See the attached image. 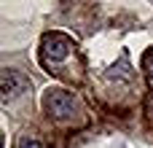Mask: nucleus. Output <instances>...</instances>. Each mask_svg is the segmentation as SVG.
Masks as SVG:
<instances>
[{
    "label": "nucleus",
    "instance_id": "nucleus-2",
    "mask_svg": "<svg viewBox=\"0 0 153 148\" xmlns=\"http://www.w3.org/2000/svg\"><path fill=\"white\" fill-rule=\"evenodd\" d=\"M43 108L54 119H67L75 111V97L70 92H65V89H48L43 94Z\"/></svg>",
    "mask_w": 153,
    "mask_h": 148
},
{
    "label": "nucleus",
    "instance_id": "nucleus-5",
    "mask_svg": "<svg viewBox=\"0 0 153 148\" xmlns=\"http://www.w3.org/2000/svg\"><path fill=\"white\" fill-rule=\"evenodd\" d=\"M145 70H148V78L153 81V51L145 54Z\"/></svg>",
    "mask_w": 153,
    "mask_h": 148
},
{
    "label": "nucleus",
    "instance_id": "nucleus-1",
    "mask_svg": "<svg viewBox=\"0 0 153 148\" xmlns=\"http://www.w3.org/2000/svg\"><path fill=\"white\" fill-rule=\"evenodd\" d=\"M73 49H75V43H73L67 35H62V32H51V35H46V38H43V49H40L43 65L51 67L54 73H59L56 67L73 54Z\"/></svg>",
    "mask_w": 153,
    "mask_h": 148
},
{
    "label": "nucleus",
    "instance_id": "nucleus-3",
    "mask_svg": "<svg viewBox=\"0 0 153 148\" xmlns=\"http://www.w3.org/2000/svg\"><path fill=\"white\" fill-rule=\"evenodd\" d=\"M30 89V81H27V75H22L19 70H3V102H8V100H16L19 94H24Z\"/></svg>",
    "mask_w": 153,
    "mask_h": 148
},
{
    "label": "nucleus",
    "instance_id": "nucleus-4",
    "mask_svg": "<svg viewBox=\"0 0 153 148\" xmlns=\"http://www.w3.org/2000/svg\"><path fill=\"white\" fill-rule=\"evenodd\" d=\"M19 148H46L38 138H32V135H22L19 138Z\"/></svg>",
    "mask_w": 153,
    "mask_h": 148
}]
</instances>
